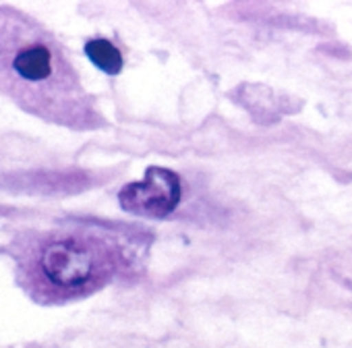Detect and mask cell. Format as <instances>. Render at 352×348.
I'll use <instances>...</instances> for the list:
<instances>
[{
    "label": "cell",
    "instance_id": "cell-2",
    "mask_svg": "<svg viewBox=\"0 0 352 348\" xmlns=\"http://www.w3.org/2000/svg\"><path fill=\"white\" fill-rule=\"evenodd\" d=\"M139 243L96 226L34 230L11 245L17 280L42 301L87 296L133 263Z\"/></svg>",
    "mask_w": 352,
    "mask_h": 348
},
{
    "label": "cell",
    "instance_id": "cell-4",
    "mask_svg": "<svg viewBox=\"0 0 352 348\" xmlns=\"http://www.w3.org/2000/svg\"><path fill=\"white\" fill-rule=\"evenodd\" d=\"M85 54L87 58L104 73L108 75H118L122 71V54L120 50L106 38H96L85 44Z\"/></svg>",
    "mask_w": 352,
    "mask_h": 348
},
{
    "label": "cell",
    "instance_id": "cell-3",
    "mask_svg": "<svg viewBox=\"0 0 352 348\" xmlns=\"http://www.w3.org/2000/svg\"><path fill=\"white\" fill-rule=\"evenodd\" d=\"M183 199V183L174 170L151 166L141 181L129 183L118 193V204L124 212L162 220L168 218Z\"/></svg>",
    "mask_w": 352,
    "mask_h": 348
},
{
    "label": "cell",
    "instance_id": "cell-1",
    "mask_svg": "<svg viewBox=\"0 0 352 348\" xmlns=\"http://www.w3.org/2000/svg\"><path fill=\"white\" fill-rule=\"evenodd\" d=\"M0 91L25 112L73 131L104 124L63 44L11 7H0Z\"/></svg>",
    "mask_w": 352,
    "mask_h": 348
}]
</instances>
